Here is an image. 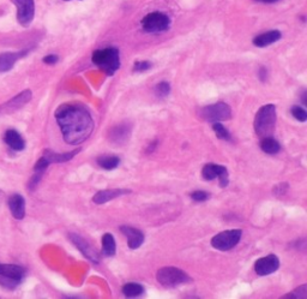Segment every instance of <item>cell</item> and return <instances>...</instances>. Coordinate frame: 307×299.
<instances>
[{
    "instance_id": "6",
    "label": "cell",
    "mask_w": 307,
    "mask_h": 299,
    "mask_svg": "<svg viewBox=\"0 0 307 299\" xmlns=\"http://www.w3.org/2000/svg\"><path fill=\"white\" fill-rule=\"evenodd\" d=\"M171 26V19L162 12L148 13L142 19V28L146 33H162L168 31Z\"/></svg>"
},
{
    "instance_id": "13",
    "label": "cell",
    "mask_w": 307,
    "mask_h": 299,
    "mask_svg": "<svg viewBox=\"0 0 307 299\" xmlns=\"http://www.w3.org/2000/svg\"><path fill=\"white\" fill-rule=\"evenodd\" d=\"M120 232L126 235L129 248L132 249V250H136L144 243V234L137 228L130 227V226H120Z\"/></svg>"
},
{
    "instance_id": "32",
    "label": "cell",
    "mask_w": 307,
    "mask_h": 299,
    "mask_svg": "<svg viewBox=\"0 0 307 299\" xmlns=\"http://www.w3.org/2000/svg\"><path fill=\"white\" fill-rule=\"evenodd\" d=\"M191 198L193 199V201H197V202H204V201H206V199L210 198V195L205 191L198 190V191H193L192 192Z\"/></svg>"
},
{
    "instance_id": "26",
    "label": "cell",
    "mask_w": 307,
    "mask_h": 299,
    "mask_svg": "<svg viewBox=\"0 0 307 299\" xmlns=\"http://www.w3.org/2000/svg\"><path fill=\"white\" fill-rule=\"evenodd\" d=\"M212 129L213 131H215L216 136H218V138L220 139H226V141H229L230 139V134L228 132V130L221 124V122L218 123H212Z\"/></svg>"
},
{
    "instance_id": "12",
    "label": "cell",
    "mask_w": 307,
    "mask_h": 299,
    "mask_svg": "<svg viewBox=\"0 0 307 299\" xmlns=\"http://www.w3.org/2000/svg\"><path fill=\"white\" fill-rule=\"evenodd\" d=\"M70 239H71V242L76 245V248L79 249V251H81L86 258H89V260L94 262V263H99L100 257L98 252H96L94 249H93L91 245H90L88 242H85L81 235L70 234Z\"/></svg>"
},
{
    "instance_id": "18",
    "label": "cell",
    "mask_w": 307,
    "mask_h": 299,
    "mask_svg": "<svg viewBox=\"0 0 307 299\" xmlns=\"http://www.w3.org/2000/svg\"><path fill=\"white\" fill-rule=\"evenodd\" d=\"M281 32L280 31H270L266 33H263V34H260L258 36H256L255 39H253V45L256 46V47H268V46L275 44V42H278L280 39H281Z\"/></svg>"
},
{
    "instance_id": "8",
    "label": "cell",
    "mask_w": 307,
    "mask_h": 299,
    "mask_svg": "<svg viewBox=\"0 0 307 299\" xmlns=\"http://www.w3.org/2000/svg\"><path fill=\"white\" fill-rule=\"evenodd\" d=\"M17 8V21L23 26L32 24L35 16V2L34 0H12Z\"/></svg>"
},
{
    "instance_id": "7",
    "label": "cell",
    "mask_w": 307,
    "mask_h": 299,
    "mask_svg": "<svg viewBox=\"0 0 307 299\" xmlns=\"http://www.w3.org/2000/svg\"><path fill=\"white\" fill-rule=\"evenodd\" d=\"M241 230H228L220 232L211 239L212 248L220 251H228L233 249L241 239Z\"/></svg>"
},
{
    "instance_id": "1",
    "label": "cell",
    "mask_w": 307,
    "mask_h": 299,
    "mask_svg": "<svg viewBox=\"0 0 307 299\" xmlns=\"http://www.w3.org/2000/svg\"><path fill=\"white\" fill-rule=\"evenodd\" d=\"M63 137L71 145L86 141L94 130V121L88 109L79 104H64L54 113Z\"/></svg>"
},
{
    "instance_id": "34",
    "label": "cell",
    "mask_w": 307,
    "mask_h": 299,
    "mask_svg": "<svg viewBox=\"0 0 307 299\" xmlns=\"http://www.w3.org/2000/svg\"><path fill=\"white\" fill-rule=\"evenodd\" d=\"M58 61H59L58 55H55V54L46 55L45 58H43V63H46V64H48V65L55 64V63H58Z\"/></svg>"
},
{
    "instance_id": "33",
    "label": "cell",
    "mask_w": 307,
    "mask_h": 299,
    "mask_svg": "<svg viewBox=\"0 0 307 299\" xmlns=\"http://www.w3.org/2000/svg\"><path fill=\"white\" fill-rule=\"evenodd\" d=\"M288 188H289V185L287 184V183H282V184L276 185V187L273 188V194H275L276 196L285 195L286 191L288 190Z\"/></svg>"
},
{
    "instance_id": "30",
    "label": "cell",
    "mask_w": 307,
    "mask_h": 299,
    "mask_svg": "<svg viewBox=\"0 0 307 299\" xmlns=\"http://www.w3.org/2000/svg\"><path fill=\"white\" fill-rule=\"evenodd\" d=\"M49 165H51V164H49L47 159L43 158V156H42L41 159H39V161L36 162V165L34 166V171L40 172V173H45V171L47 169V167Z\"/></svg>"
},
{
    "instance_id": "21",
    "label": "cell",
    "mask_w": 307,
    "mask_h": 299,
    "mask_svg": "<svg viewBox=\"0 0 307 299\" xmlns=\"http://www.w3.org/2000/svg\"><path fill=\"white\" fill-rule=\"evenodd\" d=\"M116 252V244L114 237L111 233H105L102 237V255L112 257Z\"/></svg>"
},
{
    "instance_id": "25",
    "label": "cell",
    "mask_w": 307,
    "mask_h": 299,
    "mask_svg": "<svg viewBox=\"0 0 307 299\" xmlns=\"http://www.w3.org/2000/svg\"><path fill=\"white\" fill-rule=\"evenodd\" d=\"M120 159L118 156H101L98 159V165L103 169H114L119 166Z\"/></svg>"
},
{
    "instance_id": "19",
    "label": "cell",
    "mask_w": 307,
    "mask_h": 299,
    "mask_svg": "<svg viewBox=\"0 0 307 299\" xmlns=\"http://www.w3.org/2000/svg\"><path fill=\"white\" fill-rule=\"evenodd\" d=\"M4 141L5 143L12 149V151H16V152L24 151L25 148L24 138H23L22 135L16 130H12L11 129V130L6 131L4 136Z\"/></svg>"
},
{
    "instance_id": "4",
    "label": "cell",
    "mask_w": 307,
    "mask_h": 299,
    "mask_svg": "<svg viewBox=\"0 0 307 299\" xmlns=\"http://www.w3.org/2000/svg\"><path fill=\"white\" fill-rule=\"evenodd\" d=\"M156 279L163 287L172 288L180 286V285L189 284L192 281V279L189 277L186 272L175 267H165L161 268L156 274Z\"/></svg>"
},
{
    "instance_id": "2",
    "label": "cell",
    "mask_w": 307,
    "mask_h": 299,
    "mask_svg": "<svg viewBox=\"0 0 307 299\" xmlns=\"http://www.w3.org/2000/svg\"><path fill=\"white\" fill-rule=\"evenodd\" d=\"M91 61L98 68L101 69L108 76L114 75L120 68L119 51L115 47L98 49V51L93 53Z\"/></svg>"
},
{
    "instance_id": "17",
    "label": "cell",
    "mask_w": 307,
    "mask_h": 299,
    "mask_svg": "<svg viewBox=\"0 0 307 299\" xmlns=\"http://www.w3.org/2000/svg\"><path fill=\"white\" fill-rule=\"evenodd\" d=\"M0 277L10 278L22 282L25 277V269L17 264H0Z\"/></svg>"
},
{
    "instance_id": "9",
    "label": "cell",
    "mask_w": 307,
    "mask_h": 299,
    "mask_svg": "<svg viewBox=\"0 0 307 299\" xmlns=\"http://www.w3.org/2000/svg\"><path fill=\"white\" fill-rule=\"evenodd\" d=\"M202 175L205 181H213L219 178L220 187L226 188L229 184L228 171L225 166H220L216 164H206L202 169Z\"/></svg>"
},
{
    "instance_id": "15",
    "label": "cell",
    "mask_w": 307,
    "mask_h": 299,
    "mask_svg": "<svg viewBox=\"0 0 307 299\" xmlns=\"http://www.w3.org/2000/svg\"><path fill=\"white\" fill-rule=\"evenodd\" d=\"M28 51H22V52H6L0 54V72H8L15 66L22 56H24Z\"/></svg>"
},
{
    "instance_id": "10",
    "label": "cell",
    "mask_w": 307,
    "mask_h": 299,
    "mask_svg": "<svg viewBox=\"0 0 307 299\" xmlns=\"http://www.w3.org/2000/svg\"><path fill=\"white\" fill-rule=\"evenodd\" d=\"M32 98H33L32 91H29V89L23 91L22 93H19L17 96L9 100L6 104L0 106V114H10V113L18 111V109H21L23 107V106L28 104L30 100H32Z\"/></svg>"
},
{
    "instance_id": "29",
    "label": "cell",
    "mask_w": 307,
    "mask_h": 299,
    "mask_svg": "<svg viewBox=\"0 0 307 299\" xmlns=\"http://www.w3.org/2000/svg\"><path fill=\"white\" fill-rule=\"evenodd\" d=\"M292 115L294 117L296 121L299 122H306L307 119V113L305 111V108L300 107V106H294V107H292Z\"/></svg>"
},
{
    "instance_id": "36",
    "label": "cell",
    "mask_w": 307,
    "mask_h": 299,
    "mask_svg": "<svg viewBox=\"0 0 307 299\" xmlns=\"http://www.w3.org/2000/svg\"><path fill=\"white\" fill-rule=\"evenodd\" d=\"M258 3H264V4H272V3H278L280 0H256Z\"/></svg>"
},
{
    "instance_id": "35",
    "label": "cell",
    "mask_w": 307,
    "mask_h": 299,
    "mask_svg": "<svg viewBox=\"0 0 307 299\" xmlns=\"http://www.w3.org/2000/svg\"><path fill=\"white\" fill-rule=\"evenodd\" d=\"M259 77H260V79H262V81H265V77H266V70L264 69V68H260V70H259Z\"/></svg>"
},
{
    "instance_id": "24",
    "label": "cell",
    "mask_w": 307,
    "mask_h": 299,
    "mask_svg": "<svg viewBox=\"0 0 307 299\" xmlns=\"http://www.w3.org/2000/svg\"><path fill=\"white\" fill-rule=\"evenodd\" d=\"M130 136V128L126 124L116 126L111 132V138L114 142H125Z\"/></svg>"
},
{
    "instance_id": "16",
    "label": "cell",
    "mask_w": 307,
    "mask_h": 299,
    "mask_svg": "<svg viewBox=\"0 0 307 299\" xmlns=\"http://www.w3.org/2000/svg\"><path fill=\"white\" fill-rule=\"evenodd\" d=\"M131 190H126V189H111V190H102L99 191L98 194L94 196L93 201L96 204H103L106 202L112 201V199L118 198L120 196L130 194Z\"/></svg>"
},
{
    "instance_id": "22",
    "label": "cell",
    "mask_w": 307,
    "mask_h": 299,
    "mask_svg": "<svg viewBox=\"0 0 307 299\" xmlns=\"http://www.w3.org/2000/svg\"><path fill=\"white\" fill-rule=\"evenodd\" d=\"M260 148H262L263 152L270 155L278 154V153L281 151V145H280L279 142L273 137H271V136L264 137L260 141Z\"/></svg>"
},
{
    "instance_id": "31",
    "label": "cell",
    "mask_w": 307,
    "mask_h": 299,
    "mask_svg": "<svg viewBox=\"0 0 307 299\" xmlns=\"http://www.w3.org/2000/svg\"><path fill=\"white\" fill-rule=\"evenodd\" d=\"M152 64L150 62H137L135 65H133V71L136 72H144L148 71L149 69H151Z\"/></svg>"
},
{
    "instance_id": "37",
    "label": "cell",
    "mask_w": 307,
    "mask_h": 299,
    "mask_svg": "<svg viewBox=\"0 0 307 299\" xmlns=\"http://www.w3.org/2000/svg\"><path fill=\"white\" fill-rule=\"evenodd\" d=\"M2 198H3V192L0 190V201H2Z\"/></svg>"
},
{
    "instance_id": "5",
    "label": "cell",
    "mask_w": 307,
    "mask_h": 299,
    "mask_svg": "<svg viewBox=\"0 0 307 299\" xmlns=\"http://www.w3.org/2000/svg\"><path fill=\"white\" fill-rule=\"evenodd\" d=\"M201 117L209 123L228 121L232 118V108L225 102H218L203 107L201 109Z\"/></svg>"
},
{
    "instance_id": "20",
    "label": "cell",
    "mask_w": 307,
    "mask_h": 299,
    "mask_svg": "<svg viewBox=\"0 0 307 299\" xmlns=\"http://www.w3.org/2000/svg\"><path fill=\"white\" fill-rule=\"evenodd\" d=\"M81 152V149H76V151L70 152V153H64V154H58V153H54L52 151H49V149H46L45 152H43V158H46L48 160L49 164H55V162H66L70 161L71 159L75 158V155L78 154V153Z\"/></svg>"
},
{
    "instance_id": "38",
    "label": "cell",
    "mask_w": 307,
    "mask_h": 299,
    "mask_svg": "<svg viewBox=\"0 0 307 299\" xmlns=\"http://www.w3.org/2000/svg\"><path fill=\"white\" fill-rule=\"evenodd\" d=\"M65 2H70V0H65Z\"/></svg>"
},
{
    "instance_id": "28",
    "label": "cell",
    "mask_w": 307,
    "mask_h": 299,
    "mask_svg": "<svg viewBox=\"0 0 307 299\" xmlns=\"http://www.w3.org/2000/svg\"><path fill=\"white\" fill-rule=\"evenodd\" d=\"M171 93V85L167 82H160L155 87V94L160 99H165Z\"/></svg>"
},
{
    "instance_id": "11",
    "label": "cell",
    "mask_w": 307,
    "mask_h": 299,
    "mask_svg": "<svg viewBox=\"0 0 307 299\" xmlns=\"http://www.w3.org/2000/svg\"><path fill=\"white\" fill-rule=\"evenodd\" d=\"M280 268V260L276 255H269L265 257L259 258L255 263V272L260 277H266L275 273Z\"/></svg>"
},
{
    "instance_id": "14",
    "label": "cell",
    "mask_w": 307,
    "mask_h": 299,
    "mask_svg": "<svg viewBox=\"0 0 307 299\" xmlns=\"http://www.w3.org/2000/svg\"><path fill=\"white\" fill-rule=\"evenodd\" d=\"M9 208L11 211L12 217L17 220H22L25 217V199L22 195L15 194L10 196Z\"/></svg>"
},
{
    "instance_id": "23",
    "label": "cell",
    "mask_w": 307,
    "mask_h": 299,
    "mask_svg": "<svg viewBox=\"0 0 307 299\" xmlns=\"http://www.w3.org/2000/svg\"><path fill=\"white\" fill-rule=\"evenodd\" d=\"M122 294L128 298H136L144 293V287L137 282H128L121 288Z\"/></svg>"
},
{
    "instance_id": "27",
    "label": "cell",
    "mask_w": 307,
    "mask_h": 299,
    "mask_svg": "<svg viewBox=\"0 0 307 299\" xmlns=\"http://www.w3.org/2000/svg\"><path fill=\"white\" fill-rule=\"evenodd\" d=\"M307 297V285L303 284L301 286L295 288L294 291L290 292L283 298H289V299H305Z\"/></svg>"
},
{
    "instance_id": "3",
    "label": "cell",
    "mask_w": 307,
    "mask_h": 299,
    "mask_svg": "<svg viewBox=\"0 0 307 299\" xmlns=\"http://www.w3.org/2000/svg\"><path fill=\"white\" fill-rule=\"evenodd\" d=\"M276 125V107L265 105L260 107L255 117V131L259 137H269L273 134Z\"/></svg>"
}]
</instances>
